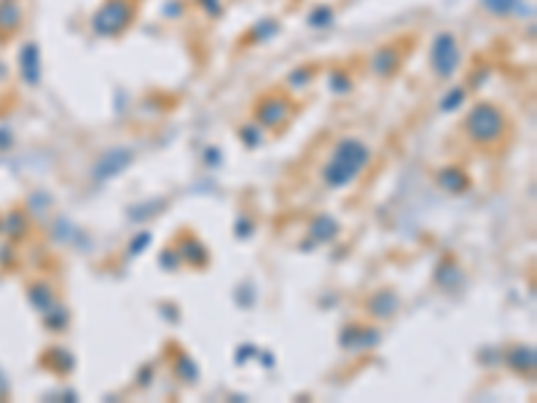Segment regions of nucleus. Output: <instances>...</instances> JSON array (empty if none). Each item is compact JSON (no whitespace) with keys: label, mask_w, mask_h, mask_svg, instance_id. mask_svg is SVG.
<instances>
[{"label":"nucleus","mask_w":537,"mask_h":403,"mask_svg":"<svg viewBox=\"0 0 537 403\" xmlns=\"http://www.w3.org/2000/svg\"><path fill=\"white\" fill-rule=\"evenodd\" d=\"M371 161V151L363 140L355 137H344L336 146V151L331 156V161L325 164V186L328 188H344L346 183H352L355 177H360V173L368 167Z\"/></svg>","instance_id":"obj_1"},{"label":"nucleus","mask_w":537,"mask_h":403,"mask_svg":"<svg viewBox=\"0 0 537 403\" xmlns=\"http://www.w3.org/2000/svg\"><path fill=\"white\" fill-rule=\"evenodd\" d=\"M465 132H467V137L470 140H476V143H494V140H500V135L505 132V113L497 108V105H491V102H481V105H476L470 113H467V119H465Z\"/></svg>","instance_id":"obj_2"},{"label":"nucleus","mask_w":537,"mask_h":403,"mask_svg":"<svg viewBox=\"0 0 537 403\" xmlns=\"http://www.w3.org/2000/svg\"><path fill=\"white\" fill-rule=\"evenodd\" d=\"M132 14H135V6L132 0H108L95 17V30L99 35H119L126 30V25L132 22Z\"/></svg>","instance_id":"obj_3"},{"label":"nucleus","mask_w":537,"mask_h":403,"mask_svg":"<svg viewBox=\"0 0 537 403\" xmlns=\"http://www.w3.org/2000/svg\"><path fill=\"white\" fill-rule=\"evenodd\" d=\"M460 65V49H457V41L443 32L438 41H436V49H433V68L440 78H449Z\"/></svg>","instance_id":"obj_4"},{"label":"nucleus","mask_w":537,"mask_h":403,"mask_svg":"<svg viewBox=\"0 0 537 403\" xmlns=\"http://www.w3.org/2000/svg\"><path fill=\"white\" fill-rule=\"evenodd\" d=\"M255 116H258V121L264 126H280L288 121L291 105H288V100H282V97H268V100H264L258 105Z\"/></svg>","instance_id":"obj_5"},{"label":"nucleus","mask_w":537,"mask_h":403,"mask_svg":"<svg viewBox=\"0 0 537 403\" xmlns=\"http://www.w3.org/2000/svg\"><path fill=\"white\" fill-rule=\"evenodd\" d=\"M398 65H400V54L395 51V46H384L382 51H376V57H373V70L382 73V76H390Z\"/></svg>","instance_id":"obj_6"},{"label":"nucleus","mask_w":537,"mask_h":403,"mask_svg":"<svg viewBox=\"0 0 537 403\" xmlns=\"http://www.w3.org/2000/svg\"><path fill=\"white\" fill-rule=\"evenodd\" d=\"M438 180H440V186L449 188V191H462L465 186H467V177L462 175V170H454V167L443 170L438 175Z\"/></svg>","instance_id":"obj_7"},{"label":"nucleus","mask_w":537,"mask_h":403,"mask_svg":"<svg viewBox=\"0 0 537 403\" xmlns=\"http://www.w3.org/2000/svg\"><path fill=\"white\" fill-rule=\"evenodd\" d=\"M395 306H398V299L392 293H376V299L371 302V309L379 312V317H390Z\"/></svg>","instance_id":"obj_8"},{"label":"nucleus","mask_w":537,"mask_h":403,"mask_svg":"<svg viewBox=\"0 0 537 403\" xmlns=\"http://www.w3.org/2000/svg\"><path fill=\"white\" fill-rule=\"evenodd\" d=\"M513 3H516V0H484V6H487L489 11H494L497 17L508 14V11L513 8Z\"/></svg>","instance_id":"obj_9"}]
</instances>
